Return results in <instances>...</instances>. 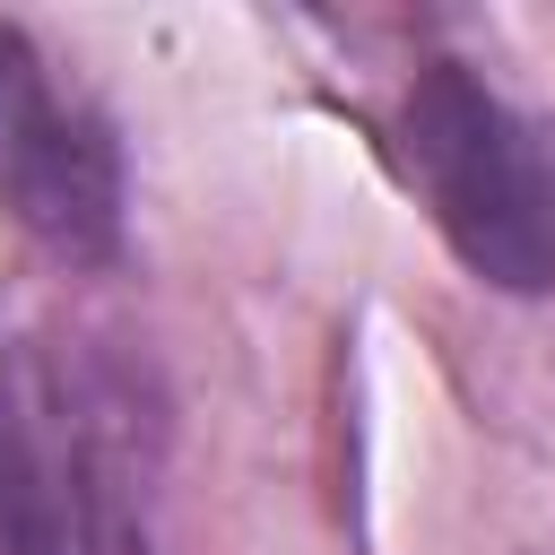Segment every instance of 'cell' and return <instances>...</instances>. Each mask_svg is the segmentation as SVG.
Returning <instances> with one entry per match:
<instances>
[{"instance_id": "obj_1", "label": "cell", "mask_w": 555, "mask_h": 555, "mask_svg": "<svg viewBox=\"0 0 555 555\" xmlns=\"http://www.w3.org/2000/svg\"><path fill=\"white\" fill-rule=\"evenodd\" d=\"M399 173L434 208L442 243L503 295L555 286V130L503 104L477 69L434 61L399 95Z\"/></svg>"}, {"instance_id": "obj_2", "label": "cell", "mask_w": 555, "mask_h": 555, "mask_svg": "<svg viewBox=\"0 0 555 555\" xmlns=\"http://www.w3.org/2000/svg\"><path fill=\"white\" fill-rule=\"evenodd\" d=\"M0 555H104L87 390L26 330H0Z\"/></svg>"}, {"instance_id": "obj_3", "label": "cell", "mask_w": 555, "mask_h": 555, "mask_svg": "<svg viewBox=\"0 0 555 555\" xmlns=\"http://www.w3.org/2000/svg\"><path fill=\"white\" fill-rule=\"evenodd\" d=\"M0 208L69 260H104L121 243L113 130L52 87L17 26H0Z\"/></svg>"}]
</instances>
